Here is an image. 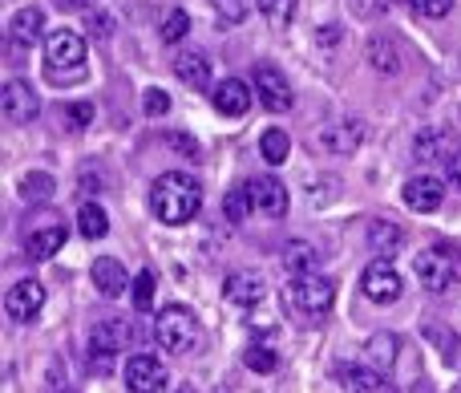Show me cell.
<instances>
[{
    "label": "cell",
    "instance_id": "cell-1",
    "mask_svg": "<svg viewBox=\"0 0 461 393\" xmlns=\"http://www.w3.org/2000/svg\"><path fill=\"white\" fill-rule=\"evenodd\" d=\"M203 207V187L194 183L186 170H167V175L154 178L150 187V211L162 219V224L178 227V224H191Z\"/></svg>",
    "mask_w": 461,
    "mask_h": 393
},
{
    "label": "cell",
    "instance_id": "cell-2",
    "mask_svg": "<svg viewBox=\"0 0 461 393\" xmlns=\"http://www.w3.org/2000/svg\"><path fill=\"white\" fill-rule=\"evenodd\" d=\"M154 341L175 357H191L194 349L203 345V324L191 308L170 305V308H162L158 321H154Z\"/></svg>",
    "mask_w": 461,
    "mask_h": 393
},
{
    "label": "cell",
    "instance_id": "cell-3",
    "mask_svg": "<svg viewBox=\"0 0 461 393\" xmlns=\"http://www.w3.org/2000/svg\"><path fill=\"white\" fill-rule=\"evenodd\" d=\"M336 300V280L332 276H320V272H308V276H295L292 288H287V308H295L300 316L316 321L332 308Z\"/></svg>",
    "mask_w": 461,
    "mask_h": 393
},
{
    "label": "cell",
    "instance_id": "cell-4",
    "mask_svg": "<svg viewBox=\"0 0 461 393\" xmlns=\"http://www.w3.org/2000/svg\"><path fill=\"white\" fill-rule=\"evenodd\" d=\"M130 333L134 329H130L122 316H105V321H97L94 333H89V370L105 378V373L113 370V361H118V353L126 349Z\"/></svg>",
    "mask_w": 461,
    "mask_h": 393
},
{
    "label": "cell",
    "instance_id": "cell-5",
    "mask_svg": "<svg viewBox=\"0 0 461 393\" xmlns=\"http://www.w3.org/2000/svg\"><path fill=\"white\" fill-rule=\"evenodd\" d=\"M360 288H365V297L373 300V305H397L401 292H405V284H401V272L389 264V260H376V264L365 268Z\"/></svg>",
    "mask_w": 461,
    "mask_h": 393
},
{
    "label": "cell",
    "instance_id": "cell-6",
    "mask_svg": "<svg viewBox=\"0 0 461 393\" xmlns=\"http://www.w3.org/2000/svg\"><path fill=\"white\" fill-rule=\"evenodd\" d=\"M0 114H5L8 126H29V122L37 118L41 102H37V94H32L29 81L13 78L5 89H0Z\"/></svg>",
    "mask_w": 461,
    "mask_h": 393
},
{
    "label": "cell",
    "instance_id": "cell-7",
    "mask_svg": "<svg viewBox=\"0 0 461 393\" xmlns=\"http://www.w3.org/2000/svg\"><path fill=\"white\" fill-rule=\"evenodd\" d=\"M41 308H45V284H41V280H16L13 288L5 292L8 321L29 324V321H37V316H41Z\"/></svg>",
    "mask_w": 461,
    "mask_h": 393
},
{
    "label": "cell",
    "instance_id": "cell-8",
    "mask_svg": "<svg viewBox=\"0 0 461 393\" xmlns=\"http://www.w3.org/2000/svg\"><path fill=\"white\" fill-rule=\"evenodd\" d=\"M255 94H259V102L267 105L271 114H284L292 110L295 94H292V81L284 78V73L276 69V65H255Z\"/></svg>",
    "mask_w": 461,
    "mask_h": 393
},
{
    "label": "cell",
    "instance_id": "cell-9",
    "mask_svg": "<svg viewBox=\"0 0 461 393\" xmlns=\"http://www.w3.org/2000/svg\"><path fill=\"white\" fill-rule=\"evenodd\" d=\"M417 280H421V288H429V292H449V288H457V268H454V260L449 256H441V251H421L417 256Z\"/></svg>",
    "mask_w": 461,
    "mask_h": 393
},
{
    "label": "cell",
    "instance_id": "cell-10",
    "mask_svg": "<svg viewBox=\"0 0 461 393\" xmlns=\"http://www.w3.org/2000/svg\"><path fill=\"white\" fill-rule=\"evenodd\" d=\"M45 57L53 69H61V65L65 69H86V41L73 29H57V32H49V41H45Z\"/></svg>",
    "mask_w": 461,
    "mask_h": 393
},
{
    "label": "cell",
    "instance_id": "cell-11",
    "mask_svg": "<svg viewBox=\"0 0 461 393\" xmlns=\"http://www.w3.org/2000/svg\"><path fill=\"white\" fill-rule=\"evenodd\" d=\"M401 195H405V207L409 211H421V215H429V211H438L441 203H446V178H438V175H413Z\"/></svg>",
    "mask_w": 461,
    "mask_h": 393
},
{
    "label": "cell",
    "instance_id": "cell-12",
    "mask_svg": "<svg viewBox=\"0 0 461 393\" xmlns=\"http://www.w3.org/2000/svg\"><path fill=\"white\" fill-rule=\"evenodd\" d=\"M126 389L130 393H162V389H167V370H162L158 357H150V353L130 357V365H126Z\"/></svg>",
    "mask_w": 461,
    "mask_h": 393
},
{
    "label": "cell",
    "instance_id": "cell-13",
    "mask_svg": "<svg viewBox=\"0 0 461 393\" xmlns=\"http://www.w3.org/2000/svg\"><path fill=\"white\" fill-rule=\"evenodd\" d=\"M316 142L324 146L328 154H357V146L365 142V130H360V122L357 118H340V122H332V126H324L316 134Z\"/></svg>",
    "mask_w": 461,
    "mask_h": 393
},
{
    "label": "cell",
    "instance_id": "cell-14",
    "mask_svg": "<svg viewBox=\"0 0 461 393\" xmlns=\"http://www.w3.org/2000/svg\"><path fill=\"white\" fill-rule=\"evenodd\" d=\"M61 243H65V224L57 215H49L45 224H37L29 235H24L29 260H53L57 251H61Z\"/></svg>",
    "mask_w": 461,
    "mask_h": 393
},
{
    "label": "cell",
    "instance_id": "cell-15",
    "mask_svg": "<svg viewBox=\"0 0 461 393\" xmlns=\"http://www.w3.org/2000/svg\"><path fill=\"white\" fill-rule=\"evenodd\" d=\"M223 297L230 300V305H239V308H251V305H259V300L267 297V280H263L259 272H251V268L230 272L227 284H223Z\"/></svg>",
    "mask_w": 461,
    "mask_h": 393
},
{
    "label": "cell",
    "instance_id": "cell-16",
    "mask_svg": "<svg viewBox=\"0 0 461 393\" xmlns=\"http://www.w3.org/2000/svg\"><path fill=\"white\" fill-rule=\"evenodd\" d=\"M251 203H255V211H263V215H271V219H279L287 211V187L279 183L276 175H263V178H251Z\"/></svg>",
    "mask_w": 461,
    "mask_h": 393
},
{
    "label": "cell",
    "instance_id": "cell-17",
    "mask_svg": "<svg viewBox=\"0 0 461 393\" xmlns=\"http://www.w3.org/2000/svg\"><path fill=\"white\" fill-rule=\"evenodd\" d=\"M211 102H215V110L223 114V118H243V114L251 110V89H247V81L227 78V81H219L215 86Z\"/></svg>",
    "mask_w": 461,
    "mask_h": 393
},
{
    "label": "cell",
    "instance_id": "cell-18",
    "mask_svg": "<svg viewBox=\"0 0 461 393\" xmlns=\"http://www.w3.org/2000/svg\"><path fill=\"white\" fill-rule=\"evenodd\" d=\"M41 29H45V8L37 5H24L21 13H13V21H8V37H13V45H37L41 41Z\"/></svg>",
    "mask_w": 461,
    "mask_h": 393
},
{
    "label": "cell",
    "instance_id": "cell-19",
    "mask_svg": "<svg viewBox=\"0 0 461 393\" xmlns=\"http://www.w3.org/2000/svg\"><path fill=\"white\" fill-rule=\"evenodd\" d=\"M94 288L102 292L105 300H118L122 292L130 288V276H126V268H122L113 256H102V260H97V264H94Z\"/></svg>",
    "mask_w": 461,
    "mask_h": 393
},
{
    "label": "cell",
    "instance_id": "cell-20",
    "mask_svg": "<svg viewBox=\"0 0 461 393\" xmlns=\"http://www.w3.org/2000/svg\"><path fill=\"white\" fill-rule=\"evenodd\" d=\"M340 381L348 393H397L381 370H368V365H340Z\"/></svg>",
    "mask_w": 461,
    "mask_h": 393
},
{
    "label": "cell",
    "instance_id": "cell-21",
    "mask_svg": "<svg viewBox=\"0 0 461 393\" xmlns=\"http://www.w3.org/2000/svg\"><path fill=\"white\" fill-rule=\"evenodd\" d=\"M175 78L191 89H211V61L203 53H178L175 57Z\"/></svg>",
    "mask_w": 461,
    "mask_h": 393
},
{
    "label": "cell",
    "instance_id": "cell-22",
    "mask_svg": "<svg viewBox=\"0 0 461 393\" xmlns=\"http://www.w3.org/2000/svg\"><path fill=\"white\" fill-rule=\"evenodd\" d=\"M401 243H405V232H401L393 219H373V224H368V248H373L376 256H397Z\"/></svg>",
    "mask_w": 461,
    "mask_h": 393
},
{
    "label": "cell",
    "instance_id": "cell-23",
    "mask_svg": "<svg viewBox=\"0 0 461 393\" xmlns=\"http://www.w3.org/2000/svg\"><path fill=\"white\" fill-rule=\"evenodd\" d=\"M425 341L438 345L441 361H446L449 370H461V337L449 329V324H425Z\"/></svg>",
    "mask_w": 461,
    "mask_h": 393
},
{
    "label": "cell",
    "instance_id": "cell-24",
    "mask_svg": "<svg viewBox=\"0 0 461 393\" xmlns=\"http://www.w3.org/2000/svg\"><path fill=\"white\" fill-rule=\"evenodd\" d=\"M457 151V142L449 138V130H441V126H433V130H425L421 138H417V159H429V162H446L449 154Z\"/></svg>",
    "mask_w": 461,
    "mask_h": 393
},
{
    "label": "cell",
    "instance_id": "cell-25",
    "mask_svg": "<svg viewBox=\"0 0 461 393\" xmlns=\"http://www.w3.org/2000/svg\"><path fill=\"white\" fill-rule=\"evenodd\" d=\"M365 353H368V361H373L376 370H384V365L397 361L401 337H397V333H373V337H368V345H365Z\"/></svg>",
    "mask_w": 461,
    "mask_h": 393
},
{
    "label": "cell",
    "instance_id": "cell-26",
    "mask_svg": "<svg viewBox=\"0 0 461 393\" xmlns=\"http://www.w3.org/2000/svg\"><path fill=\"white\" fill-rule=\"evenodd\" d=\"M77 232L86 235V240H105V235H110V215H105V207H97V203H81Z\"/></svg>",
    "mask_w": 461,
    "mask_h": 393
},
{
    "label": "cell",
    "instance_id": "cell-27",
    "mask_svg": "<svg viewBox=\"0 0 461 393\" xmlns=\"http://www.w3.org/2000/svg\"><path fill=\"white\" fill-rule=\"evenodd\" d=\"M368 61H373L376 73H401V53L389 37H373V45H368Z\"/></svg>",
    "mask_w": 461,
    "mask_h": 393
},
{
    "label": "cell",
    "instance_id": "cell-28",
    "mask_svg": "<svg viewBox=\"0 0 461 393\" xmlns=\"http://www.w3.org/2000/svg\"><path fill=\"white\" fill-rule=\"evenodd\" d=\"M284 264H287V272H292V276L316 272V248H312V243H303V240L287 243V248H284Z\"/></svg>",
    "mask_w": 461,
    "mask_h": 393
},
{
    "label": "cell",
    "instance_id": "cell-29",
    "mask_svg": "<svg viewBox=\"0 0 461 393\" xmlns=\"http://www.w3.org/2000/svg\"><path fill=\"white\" fill-rule=\"evenodd\" d=\"M259 154L271 162V167H279V162H287V154H292V138H287L279 126H271L267 134L259 138Z\"/></svg>",
    "mask_w": 461,
    "mask_h": 393
},
{
    "label": "cell",
    "instance_id": "cell-30",
    "mask_svg": "<svg viewBox=\"0 0 461 393\" xmlns=\"http://www.w3.org/2000/svg\"><path fill=\"white\" fill-rule=\"evenodd\" d=\"M247 211H255V203H251V187L243 183V187H235V191H227L223 215H227V224H243Z\"/></svg>",
    "mask_w": 461,
    "mask_h": 393
},
{
    "label": "cell",
    "instance_id": "cell-31",
    "mask_svg": "<svg viewBox=\"0 0 461 393\" xmlns=\"http://www.w3.org/2000/svg\"><path fill=\"white\" fill-rule=\"evenodd\" d=\"M53 191H57V183H53V175H45V170H32V175L21 178V195L29 203H45Z\"/></svg>",
    "mask_w": 461,
    "mask_h": 393
},
{
    "label": "cell",
    "instance_id": "cell-32",
    "mask_svg": "<svg viewBox=\"0 0 461 393\" xmlns=\"http://www.w3.org/2000/svg\"><path fill=\"white\" fill-rule=\"evenodd\" d=\"M295 8H300V0H259V13L267 16L276 29H287V24L295 21Z\"/></svg>",
    "mask_w": 461,
    "mask_h": 393
},
{
    "label": "cell",
    "instance_id": "cell-33",
    "mask_svg": "<svg viewBox=\"0 0 461 393\" xmlns=\"http://www.w3.org/2000/svg\"><path fill=\"white\" fill-rule=\"evenodd\" d=\"M243 361H247V370H255V373H276L279 370V357H276L271 345H251Z\"/></svg>",
    "mask_w": 461,
    "mask_h": 393
},
{
    "label": "cell",
    "instance_id": "cell-34",
    "mask_svg": "<svg viewBox=\"0 0 461 393\" xmlns=\"http://www.w3.org/2000/svg\"><path fill=\"white\" fill-rule=\"evenodd\" d=\"M211 5H215V16L223 24H243L247 13H251V5H247V0H211Z\"/></svg>",
    "mask_w": 461,
    "mask_h": 393
},
{
    "label": "cell",
    "instance_id": "cell-35",
    "mask_svg": "<svg viewBox=\"0 0 461 393\" xmlns=\"http://www.w3.org/2000/svg\"><path fill=\"white\" fill-rule=\"evenodd\" d=\"M186 32H191V16H186L183 8H175V13L162 21V41H167V45H175V41H183Z\"/></svg>",
    "mask_w": 461,
    "mask_h": 393
},
{
    "label": "cell",
    "instance_id": "cell-36",
    "mask_svg": "<svg viewBox=\"0 0 461 393\" xmlns=\"http://www.w3.org/2000/svg\"><path fill=\"white\" fill-rule=\"evenodd\" d=\"M154 305V272H138L134 276V308L138 313H150Z\"/></svg>",
    "mask_w": 461,
    "mask_h": 393
},
{
    "label": "cell",
    "instance_id": "cell-37",
    "mask_svg": "<svg viewBox=\"0 0 461 393\" xmlns=\"http://www.w3.org/2000/svg\"><path fill=\"white\" fill-rule=\"evenodd\" d=\"M142 110H146V118H162V114H170V94L167 89H146Z\"/></svg>",
    "mask_w": 461,
    "mask_h": 393
},
{
    "label": "cell",
    "instance_id": "cell-38",
    "mask_svg": "<svg viewBox=\"0 0 461 393\" xmlns=\"http://www.w3.org/2000/svg\"><path fill=\"white\" fill-rule=\"evenodd\" d=\"M393 0H348V8L360 16V21H376V16L389 13Z\"/></svg>",
    "mask_w": 461,
    "mask_h": 393
},
{
    "label": "cell",
    "instance_id": "cell-39",
    "mask_svg": "<svg viewBox=\"0 0 461 393\" xmlns=\"http://www.w3.org/2000/svg\"><path fill=\"white\" fill-rule=\"evenodd\" d=\"M89 122H94V105H89V102H77V105H69V110H65V126H69V130H86Z\"/></svg>",
    "mask_w": 461,
    "mask_h": 393
},
{
    "label": "cell",
    "instance_id": "cell-40",
    "mask_svg": "<svg viewBox=\"0 0 461 393\" xmlns=\"http://www.w3.org/2000/svg\"><path fill=\"white\" fill-rule=\"evenodd\" d=\"M409 5H413L421 16H433V21H441V16L454 13V0H409Z\"/></svg>",
    "mask_w": 461,
    "mask_h": 393
},
{
    "label": "cell",
    "instance_id": "cell-41",
    "mask_svg": "<svg viewBox=\"0 0 461 393\" xmlns=\"http://www.w3.org/2000/svg\"><path fill=\"white\" fill-rule=\"evenodd\" d=\"M86 29L94 32L97 41H105V37H110V32H113V16H105V13H94V16H89V24H86Z\"/></svg>",
    "mask_w": 461,
    "mask_h": 393
},
{
    "label": "cell",
    "instance_id": "cell-42",
    "mask_svg": "<svg viewBox=\"0 0 461 393\" xmlns=\"http://www.w3.org/2000/svg\"><path fill=\"white\" fill-rule=\"evenodd\" d=\"M441 167H446V183H454L457 191H461V151L449 154V159L441 162Z\"/></svg>",
    "mask_w": 461,
    "mask_h": 393
},
{
    "label": "cell",
    "instance_id": "cell-43",
    "mask_svg": "<svg viewBox=\"0 0 461 393\" xmlns=\"http://www.w3.org/2000/svg\"><path fill=\"white\" fill-rule=\"evenodd\" d=\"M57 5H61L65 13H81V8H97L102 0H57Z\"/></svg>",
    "mask_w": 461,
    "mask_h": 393
},
{
    "label": "cell",
    "instance_id": "cell-44",
    "mask_svg": "<svg viewBox=\"0 0 461 393\" xmlns=\"http://www.w3.org/2000/svg\"><path fill=\"white\" fill-rule=\"evenodd\" d=\"M167 142H170V146H178V151H186V154L194 159V142H191V138H183V134H167Z\"/></svg>",
    "mask_w": 461,
    "mask_h": 393
},
{
    "label": "cell",
    "instance_id": "cell-45",
    "mask_svg": "<svg viewBox=\"0 0 461 393\" xmlns=\"http://www.w3.org/2000/svg\"><path fill=\"white\" fill-rule=\"evenodd\" d=\"M175 393H194V386H178Z\"/></svg>",
    "mask_w": 461,
    "mask_h": 393
},
{
    "label": "cell",
    "instance_id": "cell-46",
    "mask_svg": "<svg viewBox=\"0 0 461 393\" xmlns=\"http://www.w3.org/2000/svg\"><path fill=\"white\" fill-rule=\"evenodd\" d=\"M457 393H461V386H457Z\"/></svg>",
    "mask_w": 461,
    "mask_h": 393
}]
</instances>
